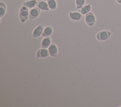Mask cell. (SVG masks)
<instances>
[{
    "label": "cell",
    "instance_id": "1",
    "mask_svg": "<svg viewBox=\"0 0 121 107\" xmlns=\"http://www.w3.org/2000/svg\"><path fill=\"white\" fill-rule=\"evenodd\" d=\"M29 12L28 8L26 6L23 5L20 9L19 11V18L21 22H25L29 18Z\"/></svg>",
    "mask_w": 121,
    "mask_h": 107
},
{
    "label": "cell",
    "instance_id": "2",
    "mask_svg": "<svg viewBox=\"0 0 121 107\" xmlns=\"http://www.w3.org/2000/svg\"><path fill=\"white\" fill-rule=\"evenodd\" d=\"M85 21L89 26H93L95 22V17L93 13L89 12L85 15Z\"/></svg>",
    "mask_w": 121,
    "mask_h": 107
},
{
    "label": "cell",
    "instance_id": "3",
    "mask_svg": "<svg viewBox=\"0 0 121 107\" xmlns=\"http://www.w3.org/2000/svg\"><path fill=\"white\" fill-rule=\"evenodd\" d=\"M111 35V33L108 31H102L99 32L96 35V39L100 41L107 40Z\"/></svg>",
    "mask_w": 121,
    "mask_h": 107
},
{
    "label": "cell",
    "instance_id": "4",
    "mask_svg": "<svg viewBox=\"0 0 121 107\" xmlns=\"http://www.w3.org/2000/svg\"><path fill=\"white\" fill-rule=\"evenodd\" d=\"M44 29V25L40 24L37 26L34 30L32 33V36L34 38H38L42 35Z\"/></svg>",
    "mask_w": 121,
    "mask_h": 107
},
{
    "label": "cell",
    "instance_id": "5",
    "mask_svg": "<svg viewBox=\"0 0 121 107\" xmlns=\"http://www.w3.org/2000/svg\"><path fill=\"white\" fill-rule=\"evenodd\" d=\"M41 9L38 7H35L30 9L29 12V19L32 20L36 18L39 15Z\"/></svg>",
    "mask_w": 121,
    "mask_h": 107
},
{
    "label": "cell",
    "instance_id": "6",
    "mask_svg": "<svg viewBox=\"0 0 121 107\" xmlns=\"http://www.w3.org/2000/svg\"><path fill=\"white\" fill-rule=\"evenodd\" d=\"M48 49L45 48H41L39 49L36 53L37 58H46L49 56Z\"/></svg>",
    "mask_w": 121,
    "mask_h": 107
},
{
    "label": "cell",
    "instance_id": "7",
    "mask_svg": "<svg viewBox=\"0 0 121 107\" xmlns=\"http://www.w3.org/2000/svg\"><path fill=\"white\" fill-rule=\"evenodd\" d=\"M50 55L52 57H55L58 54V48L54 43H51L48 48Z\"/></svg>",
    "mask_w": 121,
    "mask_h": 107
},
{
    "label": "cell",
    "instance_id": "8",
    "mask_svg": "<svg viewBox=\"0 0 121 107\" xmlns=\"http://www.w3.org/2000/svg\"><path fill=\"white\" fill-rule=\"evenodd\" d=\"M69 18L73 21H78L82 17V15L79 12H71L69 14Z\"/></svg>",
    "mask_w": 121,
    "mask_h": 107
},
{
    "label": "cell",
    "instance_id": "9",
    "mask_svg": "<svg viewBox=\"0 0 121 107\" xmlns=\"http://www.w3.org/2000/svg\"><path fill=\"white\" fill-rule=\"evenodd\" d=\"M51 44V39L48 37H45L41 41V47L43 48L47 49Z\"/></svg>",
    "mask_w": 121,
    "mask_h": 107
},
{
    "label": "cell",
    "instance_id": "10",
    "mask_svg": "<svg viewBox=\"0 0 121 107\" xmlns=\"http://www.w3.org/2000/svg\"><path fill=\"white\" fill-rule=\"evenodd\" d=\"M36 6L41 10L43 11H48L49 9L47 2H46L44 1H40L37 2Z\"/></svg>",
    "mask_w": 121,
    "mask_h": 107
},
{
    "label": "cell",
    "instance_id": "11",
    "mask_svg": "<svg viewBox=\"0 0 121 107\" xmlns=\"http://www.w3.org/2000/svg\"><path fill=\"white\" fill-rule=\"evenodd\" d=\"M37 1L36 0H26L23 3V5L26 6L27 8L32 9L35 8L37 5Z\"/></svg>",
    "mask_w": 121,
    "mask_h": 107
},
{
    "label": "cell",
    "instance_id": "12",
    "mask_svg": "<svg viewBox=\"0 0 121 107\" xmlns=\"http://www.w3.org/2000/svg\"><path fill=\"white\" fill-rule=\"evenodd\" d=\"M52 32H53L52 28L50 26H47L44 28L42 36L44 37L50 36L52 34Z\"/></svg>",
    "mask_w": 121,
    "mask_h": 107
},
{
    "label": "cell",
    "instance_id": "13",
    "mask_svg": "<svg viewBox=\"0 0 121 107\" xmlns=\"http://www.w3.org/2000/svg\"><path fill=\"white\" fill-rule=\"evenodd\" d=\"M91 9V5L90 4H88L87 5L84 6L81 8H79L78 10V11L82 15H86V14L89 12Z\"/></svg>",
    "mask_w": 121,
    "mask_h": 107
},
{
    "label": "cell",
    "instance_id": "14",
    "mask_svg": "<svg viewBox=\"0 0 121 107\" xmlns=\"http://www.w3.org/2000/svg\"><path fill=\"white\" fill-rule=\"evenodd\" d=\"M49 8L51 10H54L57 8V3L55 0H47Z\"/></svg>",
    "mask_w": 121,
    "mask_h": 107
},
{
    "label": "cell",
    "instance_id": "15",
    "mask_svg": "<svg viewBox=\"0 0 121 107\" xmlns=\"http://www.w3.org/2000/svg\"><path fill=\"white\" fill-rule=\"evenodd\" d=\"M6 11V7L5 4L2 2H0V17L3 16Z\"/></svg>",
    "mask_w": 121,
    "mask_h": 107
},
{
    "label": "cell",
    "instance_id": "16",
    "mask_svg": "<svg viewBox=\"0 0 121 107\" xmlns=\"http://www.w3.org/2000/svg\"><path fill=\"white\" fill-rule=\"evenodd\" d=\"M85 2V0H76V7L78 9L81 8L84 6Z\"/></svg>",
    "mask_w": 121,
    "mask_h": 107
},
{
    "label": "cell",
    "instance_id": "17",
    "mask_svg": "<svg viewBox=\"0 0 121 107\" xmlns=\"http://www.w3.org/2000/svg\"><path fill=\"white\" fill-rule=\"evenodd\" d=\"M116 1H117L118 3L121 4V0H116Z\"/></svg>",
    "mask_w": 121,
    "mask_h": 107
},
{
    "label": "cell",
    "instance_id": "18",
    "mask_svg": "<svg viewBox=\"0 0 121 107\" xmlns=\"http://www.w3.org/2000/svg\"></svg>",
    "mask_w": 121,
    "mask_h": 107
}]
</instances>
